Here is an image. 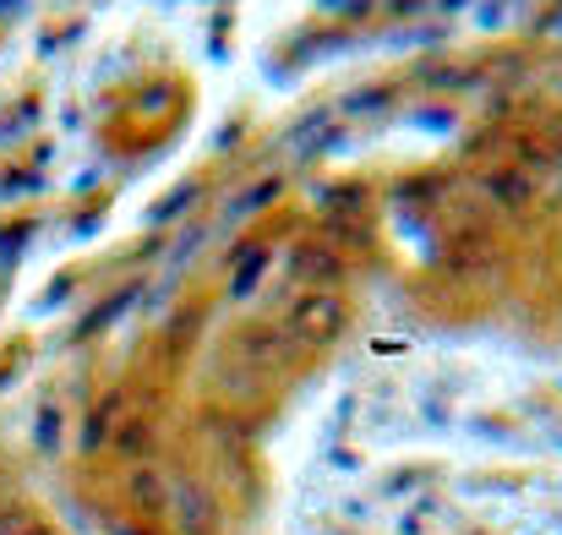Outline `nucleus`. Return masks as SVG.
<instances>
[{
	"label": "nucleus",
	"instance_id": "nucleus-1",
	"mask_svg": "<svg viewBox=\"0 0 562 535\" xmlns=\"http://www.w3.org/2000/svg\"><path fill=\"white\" fill-rule=\"evenodd\" d=\"M339 323H345L339 301H328V296H312V301H301V306L290 312V339H306V345H328V339L339 334Z\"/></svg>",
	"mask_w": 562,
	"mask_h": 535
}]
</instances>
